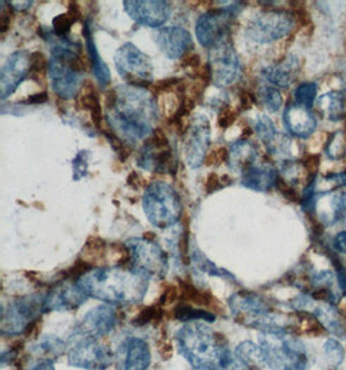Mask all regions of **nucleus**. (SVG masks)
I'll return each instance as SVG.
<instances>
[{
  "mask_svg": "<svg viewBox=\"0 0 346 370\" xmlns=\"http://www.w3.org/2000/svg\"><path fill=\"white\" fill-rule=\"evenodd\" d=\"M44 309V296L29 295L17 297L3 309L1 334L4 337L25 335L32 331Z\"/></svg>",
  "mask_w": 346,
  "mask_h": 370,
  "instance_id": "obj_7",
  "label": "nucleus"
},
{
  "mask_svg": "<svg viewBox=\"0 0 346 370\" xmlns=\"http://www.w3.org/2000/svg\"><path fill=\"white\" fill-rule=\"evenodd\" d=\"M82 33H83V37H85V41H86L89 63H91V66H92V73L95 75L99 85L101 87H106L111 83L112 75H111L109 68L105 64L103 58L97 52V44H95V41L92 38V32H91V27H89V20L85 21Z\"/></svg>",
  "mask_w": 346,
  "mask_h": 370,
  "instance_id": "obj_26",
  "label": "nucleus"
},
{
  "mask_svg": "<svg viewBox=\"0 0 346 370\" xmlns=\"http://www.w3.org/2000/svg\"><path fill=\"white\" fill-rule=\"evenodd\" d=\"M126 13L135 23L147 27H160L169 20L171 6L163 0H126L123 1Z\"/></svg>",
  "mask_w": 346,
  "mask_h": 370,
  "instance_id": "obj_16",
  "label": "nucleus"
},
{
  "mask_svg": "<svg viewBox=\"0 0 346 370\" xmlns=\"http://www.w3.org/2000/svg\"><path fill=\"white\" fill-rule=\"evenodd\" d=\"M254 132H257L258 138L262 140L266 146H268L279 134L276 132L274 123L265 115L258 117L257 123L254 125Z\"/></svg>",
  "mask_w": 346,
  "mask_h": 370,
  "instance_id": "obj_36",
  "label": "nucleus"
},
{
  "mask_svg": "<svg viewBox=\"0 0 346 370\" xmlns=\"http://www.w3.org/2000/svg\"><path fill=\"white\" fill-rule=\"evenodd\" d=\"M52 89L58 98L70 100L78 95L85 78L81 44L65 39L54 41L49 61Z\"/></svg>",
  "mask_w": 346,
  "mask_h": 370,
  "instance_id": "obj_4",
  "label": "nucleus"
},
{
  "mask_svg": "<svg viewBox=\"0 0 346 370\" xmlns=\"http://www.w3.org/2000/svg\"><path fill=\"white\" fill-rule=\"evenodd\" d=\"M30 72H32V54H29L25 49L13 52L1 68L0 99L6 100L9 95H12Z\"/></svg>",
  "mask_w": 346,
  "mask_h": 370,
  "instance_id": "obj_17",
  "label": "nucleus"
},
{
  "mask_svg": "<svg viewBox=\"0 0 346 370\" xmlns=\"http://www.w3.org/2000/svg\"><path fill=\"white\" fill-rule=\"evenodd\" d=\"M174 317L178 321H185V322H200V321H206V322H214L217 316L210 311H205L204 308H194L192 305H188L187 303H180L177 305L174 311Z\"/></svg>",
  "mask_w": 346,
  "mask_h": 370,
  "instance_id": "obj_29",
  "label": "nucleus"
},
{
  "mask_svg": "<svg viewBox=\"0 0 346 370\" xmlns=\"http://www.w3.org/2000/svg\"><path fill=\"white\" fill-rule=\"evenodd\" d=\"M47 100H49L47 91H41V92L30 95L29 98L26 99V103L27 104H43V103H47Z\"/></svg>",
  "mask_w": 346,
  "mask_h": 370,
  "instance_id": "obj_53",
  "label": "nucleus"
},
{
  "mask_svg": "<svg viewBox=\"0 0 346 370\" xmlns=\"http://www.w3.org/2000/svg\"><path fill=\"white\" fill-rule=\"evenodd\" d=\"M223 187V183H222V178L218 177L217 173H210L206 178V183H205V191L206 194L210 195L213 192H216L218 190H221Z\"/></svg>",
  "mask_w": 346,
  "mask_h": 370,
  "instance_id": "obj_49",
  "label": "nucleus"
},
{
  "mask_svg": "<svg viewBox=\"0 0 346 370\" xmlns=\"http://www.w3.org/2000/svg\"><path fill=\"white\" fill-rule=\"evenodd\" d=\"M330 206H332V218L330 223L345 221L346 220V192L340 191L333 194L330 199Z\"/></svg>",
  "mask_w": 346,
  "mask_h": 370,
  "instance_id": "obj_40",
  "label": "nucleus"
},
{
  "mask_svg": "<svg viewBox=\"0 0 346 370\" xmlns=\"http://www.w3.org/2000/svg\"><path fill=\"white\" fill-rule=\"evenodd\" d=\"M149 278L129 266H104L87 273L77 282L82 291L109 305L139 304L144 299Z\"/></svg>",
  "mask_w": 346,
  "mask_h": 370,
  "instance_id": "obj_2",
  "label": "nucleus"
},
{
  "mask_svg": "<svg viewBox=\"0 0 346 370\" xmlns=\"http://www.w3.org/2000/svg\"><path fill=\"white\" fill-rule=\"evenodd\" d=\"M178 351L194 370H227L236 362L218 333L202 322H187L175 335Z\"/></svg>",
  "mask_w": 346,
  "mask_h": 370,
  "instance_id": "obj_3",
  "label": "nucleus"
},
{
  "mask_svg": "<svg viewBox=\"0 0 346 370\" xmlns=\"http://www.w3.org/2000/svg\"><path fill=\"white\" fill-rule=\"evenodd\" d=\"M230 156L227 165L236 172H245L254 165L258 156L257 148L248 140L235 142L230 147Z\"/></svg>",
  "mask_w": 346,
  "mask_h": 370,
  "instance_id": "obj_25",
  "label": "nucleus"
},
{
  "mask_svg": "<svg viewBox=\"0 0 346 370\" xmlns=\"http://www.w3.org/2000/svg\"><path fill=\"white\" fill-rule=\"evenodd\" d=\"M192 261L196 264V266L204 271V273H208L210 276H217V277H225V278H230V280H234V276L231 273L225 271V269H221L216 266L214 264L211 263L210 260H208L205 256L200 254L199 251H194V254L191 255Z\"/></svg>",
  "mask_w": 346,
  "mask_h": 370,
  "instance_id": "obj_35",
  "label": "nucleus"
},
{
  "mask_svg": "<svg viewBox=\"0 0 346 370\" xmlns=\"http://www.w3.org/2000/svg\"><path fill=\"white\" fill-rule=\"evenodd\" d=\"M258 98L261 100V103L265 106L267 111L270 112H278L283 104V97L280 91L276 90L275 87H270V86H262L258 90Z\"/></svg>",
  "mask_w": 346,
  "mask_h": 370,
  "instance_id": "obj_33",
  "label": "nucleus"
},
{
  "mask_svg": "<svg viewBox=\"0 0 346 370\" xmlns=\"http://www.w3.org/2000/svg\"><path fill=\"white\" fill-rule=\"evenodd\" d=\"M242 3L235 1L225 9H211L199 17L196 23V37L202 47L211 49L218 43L230 38L231 25Z\"/></svg>",
  "mask_w": 346,
  "mask_h": 370,
  "instance_id": "obj_11",
  "label": "nucleus"
},
{
  "mask_svg": "<svg viewBox=\"0 0 346 370\" xmlns=\"http://www.w3.org/2000/svg\"><path fill=\"white\" fill-rule=\"evenodd\" d=\"M137 166L147 172L157 174H175L178 171V161L173 156L170 147H156L149 140L144 142L137 157Z\"/></svg>",
  "mask_w": 346,
  "mask_h": 370,
  "instance_id": "obj_20",
  "label": "nucleus"
},
{
  "mask_svg": "<svg viewBox=\"0 0 346 370\" xmlns=\"http://www.w3.org/2000/svg\"><path fill=\"white\" fill-rule=\"evenodd\" d=\"M80 104L83 109H87L91 112V120H92L94 126L99 130H101L104 115H103V108L100 104V99L97 97V91L92 89L86 91L80 99Z\"/></svg>",
  "mask_w": 346,
  "mask_h": 370,
  "instance_id": "obj_30",
  "label": "nucleus"
},
{
  "mask_svg": "<svg viewBox=\"0 0 346 370\" xmlns=\"http://www.w3.org/2000/svg\"><path fill=\"white\" fill-rule=\"evenodd\" d=\"M30 370H56L55 369V360L54 359H43L35 365H32Z\"/></svg>",
  "mask_w": 346,
  "mask_h": 370,
  "instance_id": "obj_56",
  "label": "nucleus"
},
{
  "mask_svg": "<svg viewBox=\"0 0 346 370\" xmlns=\"http://www.w3.org/2000/svg\"><path fill=\"white\" fill-rule=\"evenodd\" d=\"M327 181H332L336 183L338 187H342V186H346V172L344 173H330V174H327L324 177Z\"/></svg>",
  "mask_w": 346,
  "mask_h": 370,
  "instance_id": "obj_54",
  "label": "nucleus"
},
{
  "mask_svg": "<svg viewBox=\"0 0 346 370\" xmlns=\"http://www.w3.org/2000/svg\"><path fill=\"white\" fill-rule=\"evenodd\" d=\"M11 8L16 9V11H26V9L30 8L34 1H8Z\"/></svg>",
  "mask_w": 346,
  "mask_h": 370,
  "instance_id": "obj_57",
  "label": "nucleus"
},
{
  "mask_svg": "<svg viewBox=\"0 0 346 370\" xmlns=\"http://www.w3.org/2000/svg\"><path fill=\"white\" fill-rule=\"evenodd\" d=\"M179 288L182 296L180 299H183L185 302H190L199 307H211L214 304V296L206 290L197 288L192 283L182 282V280L179 282Z\"/></svg>",
  "mask_w": 346,
  "mask_h": 370,
  "instance_id": "obj_28",
  "label": "nucleus"
},
{
  "mask_svg": "<svg viewBox=\"0 0 346 370\" xmlns=\"http://www.w3.org/2000/svg\"><path fill=\"white\" fill-rule=\"evenodd\" d=\"M283 123L285 129L295 137L306 140L316 129V118L309 108L298 106L296 103L288 104L283 113Z\"/></svg>",
  "mask_w": 346,
  "mask_h": 370,
  "instance_id": "obj_22",
  "label": "nucleus"
},
{
  "mask_svg": "<svg viewBox=\"0 0 346 370\" xmlns=\"http://www.w3.org/2000/svg\"><path fill=\"white\" fill-rule=\"evenodd\" d=\"M129 252V268L142 273L148 278L163 280L169 269L166 252L154 240L147 238H131L125 243Z\"/></svg>",
  "mask_w": 346,
  "mask_h": 370,
  "instance_id": "obj_8",
  "label": "nucleus"
},
{
  "mask_svg": "<svg viewBox=\"0 0 346 370\" xmlns=\"http://www.w3.org/2000/svg\"><path fill=\"white\" fill-rule=\"evenodd\" d=\"M200 63H202V58H200V55L197 54H188L187 56H185V58L182 60V64L180 66L182 68H192V69H197L200 68Z\"/></svg>",
  "mask_w": 346,
  "mask_h": 370,
  "instance_id": "obj_51",
  "label": "nucleus"
},
{
  "mask_svg": "<svg viewBox=\"0 0 346 370\" xmlns=\"http://www.w3.org/2000/svg\"><path fill=\"white\" fill-rule=\"evenodd\" d=\"M114 64L122 78L130 86L147 89L153 85L151 58L132 43H125L114 54Z\"/></svg>",
  "mask_w": 346,
  "mask_h": 370,
  "instance_id": "obj_9",
  "label": "nucleus"
},
{
  "mask_svg": "<svg viewBox=\"0 0 346 370\" xmlns=\"http://www.w3.org/2000/svg\"><path fill=\"white\" fill-rule=\"evenodd\" d=\"M256 103V97L248 90H242L240 97H239V109L242 112L249 111Z\"/></svg>",
  "mask_w": 346,
  "mask_h": 370,
  "instance_id": "obj_48",
  "label": "nucleus"
},
{
  "mask_svg": "<svg viewBox=\"0 0 346 370\" xmlns=\"http://www.w3.org/2000/svg\"><path fill=\"white\" fill-rule=\"evenodd\" d=\"M346 94L344 91H330L318 99L322 115L333 123L345 120Z\"/></svg>",
  "mask_w": 346,
  "mask_h": 370,
  "instance_id": "obj_27",
  "label": "nucleus"
},
{
  "mask_svg": "<svg viewBox=\"0 0 346 370\" xmlns=\"http://www.w3.org/2000/svg\"><path fill=\"white\" fill-rule=\"evenodd\" d=\"M1 12H0V33H7L11 27V13H8L4 7L6 1H1Z\"/></svg>",
  "mask_w": 346,
  "mask_h": 370,
  "instance_id": "obj_50",
  "label": "nucleus"
},
{
  "mask_svg": "<svg viewBox=\"0 0 346 370\" xmlns=\"http://www.w3.org/2000/svg\"><path fill=\"white\" fill-rule=\"evenodd\" d=\"M116 90V104L106 109V120L113 132L130 143L148 138L159 118L152 94L134 86H120Z\"/></svg>",
  "mask_w": 346,
  "mask_h": 370,
  "instance_id": "obj_1",
  "label": "nucleus"
},
{
  "mask_svg": "<svg viewBox=\"0 0 346 370\" xmlns=\"http://www.w3.org/2000/svg\"><path fill=\"white\" fill-rule=\"evenodd\" d=\"M77 21H80L77 17L70 13L69 11L66 13H61L58 16L54 18L52 21V27H54V33L57 38L60 39H65L72 29L73 24H75Z\"/></svg>",
  "mask_w": 346,
  "mask_h": 370,
  "instance_id": "obj_37",
  "label": "nucleus"
},
{
  "mask_svg": "<svg viewBox=\"0 0 346 370\" xmlns=\"http://www.w3.org/2000/svg\"><path fill=\"white\" fill-rule=\"evenodd\" d=\"M120 322L114 305H99L85 314L83 320L75 326L74 335L91 339H101L112 333Z\"/></svg>",
  "mask_w": 346,
  "mask_h": 370,
  "instance_id": "obj_14",
  "label": "nucleus"
},
{
  "mask_svg": "<svg viewBox=\"0 0 346 370\" xmlns=\"http://www.w3.org/2000/svg\"><path fill=\"white\" fill-rule=\"evenodd\" d=\"M228 156H230V151L228 148L221 147L213 151L209 155H206L205 159V164L206 165H219L222 163H227L228 161Z\"/></svg>",
  "mask_w": 346,
  "mask_h": 370,
  "instance_id": "obj_46",
  "label": "nucleus"
},
{
  "mask_svg": "<svg viewBox=\"0 0 346 370\" xmlns=\"http://www.w3.org/2000/svg\"><path fill=\"white\" fill-rule=\"evenodd\" d=\"M103 135L109 142V144L112 146L114 152L117 154V157L121 160L122 163H125L129 159L131 152H132V149L128 146V143L114 132L103 130Z\"/></svg>",
  "mask_w": 346,
  "mask_h": 370,
  "instance_id": "obj_38",
  "label": "nucleus"
},
{
  "mask_svg": "<svg viewBox=\"0 0 346 370\" xmlns=\"http://www.w3.org/2000/svg\"><path fill=\"white\" fill-rule=\"evenodd\" d=\"M326 155L330 160H340L346 155V132H332L324 146Z\"/></svg>",
  "mask_w": 346,
  "mask_h": 370,
  "instance_id": "obj_31",
  "label": "nucleus"
},
{
  "mask_svg": "<svg viewBox=\"0 0 346 370\" xmlns=\"http://www.w3.org/2000/svg\"><path fill=\"white\" fill-rule=\"evenodd\" d=\"M182 82H183V80H180V78H165V80H160V81L153 83L152 90L156 94L169 92L173 89H177L178 86Z\"/></svg>",
  "mask_w": 346,
  "mask_h": 370,
  "instance_id": "obj_45",
  "label": "nucleus"
},
{
  "mask_svg": "<svg viewBox=\"0 0 346 370\" xmlns=\"http://www.w3.org/2000/svg\"><path fill=\"white\" fill-rule=\"evenodd\" d=\"M142 203L148 221L159 229L175 225L183 214L182 199L177 190L166 182L156 181L148 185Z\"/></svg>",
  "mask_w": 346,
  "mask_h": 370,
  "instance_id": "obj_6",
  "label": "nucleus"
},
{
  "mask_svg": "<svg viewBox=\"0 0 346 370\" xmlns=\"http://www.w3.org/2000/svg\"><path fill=\"white\" fill-rule=\"evenodd\" d=\"M65 342L56 337H44L38 345L34 347V351L38 354H49V356H61L64 354Z\"/></svg>",
  "mask_w": 346,
  "mask_h": 370,
  "instance_id": "obj_34",
  "label": "nucleus"
},
{
  "mask_svg": "<svg viewBox=\"0 0 346 370\" xmlns=\"http://www.w3.org/2000/svg\"><path fill=\"white\" fill-rule=\"evenodd\" d=\"M323 350H324V354L327 357V360L333 365V366H338L340 364H342L344 362V348L342 345L338 343L336 339H328L324 345H323Z\"/></svg>",
  "mask_w": 346,
  "mask_h": 370,
  "instance_id": "obj_41",
  "label": "nucleus"
},
{
  "mask_svg": "<svg viewBox=\"0 0 346 370\" xmlns=\"http://www.w3.org/2000/svg\"><path fill=\"white\" fill-rule=\"evenodd\" d=\"M116 362V354L99 339L83 338L68 352L70 366L85 370H106Z\"/></svg>",
  "mask_w": 346,
  "mask_h": 370,
  "instance_id": "obj_12",
  "label": "nucleus"
},
{
  "mask_svg": "<svg viewBox=\"0 0 346 370\" xmlns=\"http://www.w3.org/2000/svg\"><path fill=\"white\" fill-rule=\"evenodd\" d=\"M91 154L87 149H82L75 157L73 159V180L74 181H81L89 173V159Z\"/></svg>",
  "mask_w": 346,
  "mask_h": 370,
  "instance_id": "obj_39",
  "label": "nucleus"
},
{
  "mask_svg": "<svg viewBox=\"0 0 346 370\" xmlns=\"http://www.w3.org/2000/svg\"><path fill=\"white\" fill-rule=\"evenodd\" d=\"M262 364L270 370H306L305 345L288 333H262L258 342Z\"/></svg>",
  "mask_w": 346,
  "mask_h": 370,
  "instance_id": "obj_5",
  "label": "nucleus"
},
{
  "mask_svg": "<svg viewBox=\"0 0 346 370\" xmlns=\"http://www.w3.org/2000/svg\"><path fill=\"white\" fill-rule=\"evenodd\" d=\"M279 173L273 165H262V166H250L242 173V185L247 189L266 192L276 187L279 180Z\"/></svg>",
  "mask_w": 346,
  "mask_h": 370,
  "instance_id": "obj_24",
  "label": "nucleus"
},
{
  "mask_svg": "<svg viewBox=\"0 0 346 370\" xmlns=\"http://www.w3.org/2000/svg\"><path fill=\"white\" fill-rule=\"evenodd\" d=\"M152 362L148 343L142 338H126L116 354V370H147Z\"/></svg>",
  "mask_w": 346,
  "mask_h": 370,
  "instance_id": "obj_18",
  "label": "nucleus"
},
{
  "mask_svg": "<svg viewBox=\"0 0 346 370\" xmlns=\"http://www.w3.org/2000/svg\"><path fill=\"white\" fill-rule=\"evenodd\" d=\"M185 143V159L192 168H200L206 159L210 146V123L204 115L194 116L187 132Z\"/></svg>",
  "mask_w": 346,
  "mask_h": 370,
  "instance_id": "obj_15",
  "label": "nucleus"
},
{
  "mask_svg": "<svg viewBox=\"0 0 346 370\" xmlns=\"http://www.w3.org/2000/svg\"><path fill=\"white\" fill-rule=\"evenodd\" d=\"M46 69H49V63L44 58L43 52L41 51H35L32 54V74H38V75H43L46 72Z\"/></svg>",
  "mask_w": 346,
  "mask_h": 370,
  "instance_id": "obj_44",
  "label": "nucleus"
},
{
  "mask_svg": "<svg viewBox=\"0 0 346 370\" xmlns=\"http://www.w3.org/2000/svg\"><path fill=\"white\" fill-rule=\"evenodd\" d=\"M208 63L213 73V83L219 87L234 83L240 72L239 56L230 38L210 49Z\"/></svg>",
  "mask_w": 346,
  "mask_h": 370,
  "instance_id": "obj_13",
  "label": "nucleus"
},
{
  "mask_svg": "<svg viewBox=\"0 0 346 370\" xmlns=\"http://www.w3.org/2000/svg\"><path fill=\"white\" fill-rule=\"evenodd\" d=\"M237 116H239V111L234 109L228 103H223L218 111V126L223 130L228 129L230 126L234 125Z\"/></svg>",
  "mask_w": 346,
  "mask_h": 370,
  "instance_id": "obj_42",
  "label": "nucleus"
},
{
  "mask_svg": "<svg viewBox=\"0 0 346 370\" xmlns=\"http://www.w3.org/2000/svg\"><path fill=\"white\" fill-rule=\"evenodd\" d=\"M154 42L162 54L171 60L187 56L194 49L192 35L180 26L162 27L154 35Z\"/></svg>",
  "mask_w": 346,
  "mask_h": 370,
  "instance_id": "obj_19",
  "label": "nucleus"
},
{
  "mask_svg": "<svg viewBox=\"0 0 346 370\" xmlns=\"http://www.w3.org/2000/svg\"><path fill=\"white\" fill-rule=\"evenodd\" d=\"M128 185L134 190H139L144 186V181L137 172H131L128 177Z\"/></svg>",
  "mask_w": 346,
  "mask_h": 370,
  "instance_id": "obj_55",
  "label": "nucleus"
},
{
  "mask_svg": "<svg viewBox=\"0 0 346 370\" xmlns=\"http://www.w3.org/2000/svg\"><path fill=\"white\" fill-rule=\"evenodd\" d=\"M276 189L280 191L283 197L288 199L292 203H299L301 204V197L298 194L296 189L290 185V182L284 181V178L279 177L278 183H276Z\"/></svg>",
  "mask_w": 346,
  "mask_h": 370,
  "instance_id": "obj_43",
  "label": "nucleus"
},
{
  "mask_svg": "<svg viewBox=\"0 0 346 370\" xmlns=\"http://www.w3.org/2000/svg\"><path fill=\"white\" fill-rule=\"evenodd\" d=\"M319 165H321V156L319 155H306L302 159V166L305 168L306 172L310 174V177H314L316 175V172L319 169Z\"/></svg>",
  "mask_w": 346,
  "mask_h": 370,
  "instance_id": "obj_47",
  "label": "nucleus"
},
{
  "mask_svg": "<svg viewBox=\"0 0 346 370\" xmlns=\"http://www.w3.org/2000/svg\"><path fill=\"white\" fill-rule=\"evenodd\" d=\"M333 249L346 255V231H340L333 238Z\"/></svg>",
  "mask_w": 346,
  "mask_h": 370,
  "instance_id": "obj_52",
  "label": "nucleus"
},
{
  "mask_svg": "<svg viewBox=\"0 0 346 370\" xmlns=\"http://www.w3.org/2000/svg\"><path fill=\"white\" fill-rule=\"evenodd\" d=\"M318 86L315 82H304L298 86L295 90V103L302 107L310 108L314 106L315 99H316Z\"/></svg>",
  "mask_w": 346,
  "mask_h": 370,
  "instance_id": "obj_32",
  "label": "nucleus"
},
{
  "mask_svg": "<svg viewBox=\"0 0 346 370\" xmlns=\"http://www.w3.org/2000/svg\"><path fill=\"white\" fill-rule=\"evenodd\" d=\"M89 296L82 291L77 283L73 286L58 285L51 288L44 295L46 313L54 311H74L86 303Z\"/></svg>",
  "mask_w": 346,
  "mask_h": 370,
  "instance_id": "obj_21",
  "label": "nucleus"
},
{
  "mask_svg": "<svg viewBox=\"0 0 346 370\" xmlns=\"http://www.w3.org/2000/svg\"><path fill=\"white\" fill-rule=\"evenodd\" d=\"M301 64L297 56L295 55H290L274 66L262 69V74L265 75L266 80L282 89H288L290 85L297 80Z\"/></svg>",
  "mask_w": 346,
  "mask_h": 370,
  "instance_id": "obj_23",
  "label": "nucleus"
},
{
  "mask_svg": "<svg viewBox=\"0 0 346 370\" xmlns=\"http://www.w3.org/2000/svg\"><path fill=\"white\" fill-rule=\"evenodd\" d=\"M296 17L283 9L264 11L253 17L247 27V35L250 41L261 44L279 41L293 30Z\"/></svg>",
  "mask_w": 346,
  "mask_h": 370,
  "instance_id": "obj_10",
  "label": "nucleus"
}]
</instances>
